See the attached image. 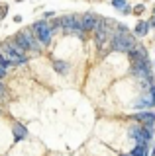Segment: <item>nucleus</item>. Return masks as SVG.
<instances>
[{"label": "nucleus", "mask_w": 155, "mask_h": 156, "mask_svg": "<svg viewBox=\"0 0 155 156\" xmlns=\"http://www.w3.org/2000/svg\"><path fill=\"white\" fill-rule=\"evenodd\" d=\"M30 29L33 31V35L37 37V41H40L41 45H49V43H51L53 29H51V26H49V22H47V20H40V22H36Z\"/></svg>", "instance_id": "1"}, {"label": "nucleus", "mask_w": 155, "mask_h": 156, "mask_svg": "<svg viewBox=\"0 0 155 156\" xmlns=\"http://www.w3.org/2000/svg\"><path fill=\"white\" fill-rule=\"evenodd\" d=\"M110 43H112L114 51H120V53H130L135 45H138L135 39L130 35V33H126V35H122V33H114V37H112Z\"/></svg>", "instance_id": "2"}, {"label": "nucleus", "mask_w": 155, "mask_h": 156, "mask_svg": "<svg viewBox=\"0 0 155 156\" xmlns=\"http://www.w3.org/2000/svg\"><path fill=\"white\" fill-rule=\"evenodd\" d=\"M61 29L67 33H75V35L83 37V23H81V18L75 16V14H69V16L61 18Z\"/></svg>", "instance_id": "3"}, {"label": "nucleus", "mask_w": 155, "mask_h": 156, "mask_svg": "<svg viewBox=\"0 0 155 156\" xmlns=\"http://www.w3.org/2000/svg\"><path fill=\"white\" fill-rule=\"evenodd\" d=\"M128 133L132 139H135L138 144H147L151 140V129H145L143 125H132Z\"/></svg>", "instance_id": "4"}, {"label": "nucleus", "mask_w": 155, "mask_h": 156, "mask_svg": "<svg viewBox=\"0 0 155 156\" xmlns=\"http://www.w3.org/2000/svg\"><path fill=\"white\" fill-rule=\"evenodd\" d=\"M81 23H83L85 31H94L100 23V18L96 16V14H85V16L81 18Z\"/></svg>", "instance_id": "5"}, {"label": "nucleus", "mask_w": 155, "mask_h": 156, "mask_svg": "<svg viewBox=\"0 0 155 156\" xmlns=\"http://www.w3.org/2000/svg\"><path fill=\"white\" fill-rule=\"evenodd\" d=\"M134 119L143 123L145 129H151V125L155 123V113L153 111H139V113H134Z\"/></svg>", "instance_id": "6"}, {"label": "nucleus", "mask_w": 155, "mask_h": 156, "mask_svg": "<svg viewBox=\"0 0 155 156\" xmlns=\"http://www.w3.org/2000/svg\"><path fill=\"white\" fill-rule=\"evenodd\" d=\"M12 133H14V140L18 143V140H24L28 136V129L24 125H20V123H16L12 127Z\"/></svg>", "instance_id": "7"}, {"label": "nucleus", "mask_w": 155, "mask_h": 156, "mask_svg": "<svg viewBox=\"0 0 155 156\" xmlns=\"http://www.w3.org/2000/svg\"><path fill=\"white\" fill-rule=\"evenodd\" d=\"M12 39H14V41H16L18 45L24 49V51H28V49H30V45H28V39L24 37V33H22V31H20V33H16V35H14Z\"/></svg>", "instance_id": "8"}, {"label": "nucleus", "mask_w": 155, "mask_h": 156, "mask_svg": "<svg viewBox=\"0 0 155 156\" xmlns=\"http://www.w3.org/2000/svg\"><path fill=\"white\" fill-rule=\"evenodd\" d=\"M130 154L132 156H147V144H135V148Z\"/></svg>", "instance_id": "9"}, {"label": "nucleus", "mask_w": 155, "mask_h": 156, "mask_svg": "<svg viewBox=\"0 0 155 156\" xmlns=\"http://www.w3.org/2000/svg\"><path fill=\"white\" fill-rule=\"evenodd\" d=\"M53 68H55L59 74H65V72L69 70V65H67V62H63V61H55V62H53Z\"/></svg>", "instance_id": "10"}, {"label": "nucleus", "mask_w": 155, "mask_h": 156, "mask_svg": "<svg viewBox=\"0 0 155 156\" xmlns=\"http://www.w3.org/2000/svg\"><path fill=\"white\" fill-rule=\"evenodd\" d=\"M149 29V23L147 22H139L138 26H135V35H145Z\"/></svg>", "instance_id": "11"}, {"label": "nucleus", "mask_w": 155, "mask_h": 156, "mask_svg": "<svg viewBox=\"0 0 155 156\" xmlns=\"http://www.w3.org/2000/svg\"><path fill=\"white\" fill-rule=\"evenodd\" d=\"M112 6L118 10H124V12H130V6L126 4V0H112Z\"/></svg>", "instance_id": "12"}, {"label": "nucleus", "mask_w": 155, "mask_h": 156, "mask_svg": "<svg viewBox=\"0 0 155 156\" xmlns=\"http://www.w3.org/2000/svg\"><path fill=\"white\" fill-rule=\"evenodd\" d=\"M28 62V55H20V57H14L10 61V65H16V66H22Z\"/></svg>", "instance_id": "13"}, {"label": "nucleus", "mask_w": 155, "mask_h": 156, "mask_svg": "<svg viewBox=\"0 0 155 156\" xmlns=\"http://www.w3.org/2000/svg\"><path fill=\"white\" fill-rule=\"evenodd\" d=\"M0 66H2V68H8V66H10V61L4 57V53H2V51H0Z\"/></svg>", "instance_id": "14"}, {"label": "nucleus", "mask_w": 155, "mask_h": 156, "mask_svg": "<svg viewBox=\"0 0 155 156\" xmlns=\"http://www.w3.org/2000/svg\"><path fill=\"white\" fill-rule=\"evenodd\" d=\"M49 26H51L53 31H55V29H59V27H61V18H59V20H51V22H49Z\"/></svg>", "instance_id": "15"}, {"label": "nucleus", "mask_w": 155, "mask_h": 156, "mask_svg": "<svg viewBox=\"0 0 155 156\" xmlns=\"http://www.w3.org/2000/svg\"><path fill=\"white\" fill-rule=\"evenodd\" d=\"M53 16H55V14H53V12H45V14H43V18H45V20H51Z\"/></svg>", "instance_id": "16"}, {"label": "nucleus", "mask_w": 155, "mask_h": 156, "mask_svg": "<svg viewBox=\"0 0 155 156\" xmlns=\"http://www.w3.org/2000/svg\"><path fill=\"white\" fill-rule=\"evenodd\" d=\"M4 76H6V68H2V66H0V80H2Z\"/></svg>", "instance_id": "17"}, {"label": "nucleus", "mask_w": 155, "mask_h": 156, "mask_svg": "<svg viewBox=\"0 0 155 156\" xmlns=\"http://www.w3.org/2000/svg\"><path fill=\"white\" fill-rule=\"evenodd\" d=\"M4 92H6V88H4V84L0 82V96H4Z\"/></svg>", "instance_id": "18"}, {"label": "nucleus", "mask_w": 155, "mask_h": 156, "mask_svg": "<svg viewBox=\"0 0 155 156\" xmlns=\"http://www.w3.org/2000/svg\"><path fill=\"white\" fill-rule=\"evenodd\" d=\"M124 156H132V154H124Z\"/></svg>", "instance_id": "19"}, {"label": "nucleus", "mask_w": 155, "mask_h": 156, "mask_svg": "<svg viewBox=\"0 0 155 156\" xmlns=\"http://www.w3.org/2000/svg\"><path fill=\"white\" fill-rule=\"evenodd\" d=\"M153 12H155V10H153Z\"/></svg>", "instance_id": "20"}]
</instances>
